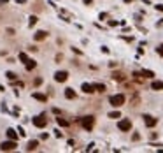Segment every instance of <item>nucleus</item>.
<instances>
[{"instance_id": "nucleus-24", "label": "nucleus", "mask_w": 163, "mask_h": 153, "mask_svg": "<svg viewBox=\"0 0 163 153\" xmlns=\"http://www.w3.org/2000/svg\"><path fill=\"white\" fill-rule=\"evenodd\" d=\"M156 53H158L160 56H163V44H160V46L156 48Z\"/></svg>"}, {"instance_id": "nucleus-19", "label": "nucleus", "mask_w": 163, "mask_h": 153, "mask_svg": "<svg viewBox=\"0 0 163 153\" xmlns=\"http://www.w3.org/2000/svg\"><path fill=\"white\" fill-rule=\"evenodd\" d=\"M140 76H144V78H154V72L153 71H147V69H144V71L140 72Z\"/></svg>"}, {"instance_id": "nucleus-25", "label": "nucleus", "mask_w": 163, "mask_h": 153, "mask_svg": "<svg viewBox=\"0 0 163 153\" xmlns=\"http://www.w3.org/2000/svg\"><path fill=\"white\" fill-rule=\"evenodd\" d=\"M18 132H20V135H26V132H25L23 127H18Z\"/></svg>"}, {"instance_id": "nucleus-16", "label": "nucleus", "mask_w": 163, "mask_h": 153, "mask_svg": "<svg viewBox=\"0 0 163 153\" xmlns=\"http://www.w3.org/2000/svg\"><path fill=\"white\" fill-rule=\"evenodd\" d=\"M93 88H95V92H100V93L105 92V84H102V83H97V84H93Z\"/></svg>"}, {"instance_id": "nucleus-30", "label": "nucleus", "mask_w": 163, "mask_h": 153, "mask_svg": "<svg viewBox=\"0 0 163 153\" xmlns=\"http://www.w3.org/2000/svg\"><path fill=\"white\" fill-rule=\"evenodd\" d=\"M18 4H26V0H18Z\"/></svg>"}, {"instance_id": "nucleus-6", "label": "nucleus", "mask_w": 163, "mask_h": 153, "mask_svg": "<svg viewBox=\"0 0 163 153\" xmlns=\"http://www.w3.org/2000/svg\"><path fill=\"white\" fill-rule=\"evenodd\" d=\"M69 79V72H65V71H58V72H54V81H58V83H65Z\"/></svg>"}, {"instance_id": "nucleus-33", "label": "nucleus", "mask_w": 163, "mask_h": 153, "mask_svg": "<svg viewBox=\"0 0 163 153\" xmlns=\"http://www.w3.org/2000/svg\"><path fill=\"white\" fill-rule=\"evenodd\" d=\"M125 2H126V4H130V2H133V0H125Z\"/></svg>"}, {"instance_id": "nucleus-22", "label": "nucleus", "mask_w": 163, "mask_h": 153, "mask_svg": "<svg viewBox=\"0 0 163 153\" xmlns=\"http://www.w3.org/2000/svg\"><path fill=\"white\" fill-rule=\"evenodd\" d=\"M5 78H7V79H11V81H14V79H16V74H14V72H5Z\"/></svg>"}, {"instance_id": "nucleus-2", "label": "nucleus", "mask_w": 163, "mask_h": 153, "mask_svg": "<svg viewBox=\"0 0 163 153\" xmlns=\"http://www.w3.org/2000/svg\"><path fill=\"white\" fill-rule=\"evenodd\" d=\"M81 127L84 130H93V127H95V118L93 116H82L81 118Z\"/></svg>"}, {"instance_id": "nucleus-11", "label": "nucleus", "mask_w": 163, "mask_h": 153, "mask_svg": "<svg viewBox=\"0 0 163 153\" xmlns=\"http://www.w3.org/2000/svg\"><path fill=\"white\" fill-rule=\"evenodd\" d=\"M46 37H48V32H44V30H39L35 35H33L35 41H42V39H46Z\"/></svg>"}, {"instance_id": "nucleus-4", "label": "nucleus", "mask_w": 163, "mask_h": 153, "mask_svg": "<svg viewBox=\"0 0 163 153\" xmlns=\"http://www.w3.org/2000/svg\"><path fill=\"white\" fill-rule=\"evenodd\" d=\"M32 122H33V125H35L37 129H42V127H46L48 120H46V114H39V116H35Z\"/></svg>"}, {"instance_id": "nucleus-29", "label": "nucleus", "mask_w": 163, "mask_h": 153, "mask_svg": "<svg viewBox=\"0 0 163 153\" xmlns=\"http://www.w3.org/2000/svg\"><path fill=\"white\" fill-rule=\"evenodd\" d=\"M82 2H84L86 5H91V4H93V0H82Z\"/></svg>"}, {"instance_id": "nucleus-20", "label": "nucleus", "mask_w": 163, "mask_h": 153, "mask_svg": "<svg viewBox=\"0 0 163 153\" xmlns=\"http://www.w3.org/2000/svg\"><path fill=\"white\" fill-rule=\"evenodd\" d=\"M109 118H112V120L121 118V113H119V111H112V113H109Z\"/></svg>"}, {"instance_id": "nucleus-21", "label": "nucleus", "mask_w": 163, "mask_h": 153, "mask_svg": "<svg viewBox=\"0 0 163 153\" xmlns=\"http://www.w3.org/2000/svg\"><path fill=\"white\" fill-rule=\"evenodd\" d=\"M28 25H30V27H33V25H35V23H37V21H39V18H37V16H30V18H28Z\"/></svg>"}, {"instance_id": "nucleus-17", "label": "nucleus", "mask_w": 163, "mask_h": 153, "mask_svg": "<svg viewBox=\"0 0 163 153\" xmlns=\"http://www.w3.org/2000/svg\"><path fill=\"white\" fill-rule=\"evenodd\" d=\"M56 122H58V125H61V127H69V125H70V122H69L67 118H56Z\"/></svg>"}, {"instance_id": "nucleus-12", "label": "nucleus", "mask_w": 163, "mask_h": 153, "mask_svg": "<svg viewBox=\"0 0 163 153\" xmlns=\"http://www.w3.org/2000/svg\"><path fill=\"white\" fill-rule=\"evenodd\" d=\"M112 79H114V81H125L126 76H125L123 72H114V74H112Z\"/></svg>"}, {"instance_id": "nucleus-26", "label": "nucleus", "mask_w": 163, "mask_h": 153, "mask_svg": "<svg viewBox=\"0 0 163 153\" xmlns=\"http://www.w3.org/2000/svg\"><path fill=\"white\" fill-rule=\"evenodd\" d=\"M116 25H119V23H118V21H114V20L109 21V27H116Z\"/></svg>"}, {"instance_id": "nucleus-32", "label": "nucleus", "mask_w": 163, "mask_h": 153, "mask_svg": "<svg viewBox=\"0 0 163 153\" xmlns=\"http://www.w3.org/2000/svg\"><path fill=\"white\" fill-rule=\"evenodd\" d=\"M0 92H4V86H2V84H0Z\"/></svg>"}, {"instance_id": "nucleus-7", "label": "nucleus", "mask_w": 163, "mask_h": 153, "mask_svg": "<svg viewBox=\"0 0 163 153\" xmlns=\"http://www.w3.org/2000/svg\"><path fill=\"white\" fill-rule=\"evenodd\" d=\"M142 118H144V123H146V127H149V129H153L154 125L158 123V120H156V118H153L151 114H144Z\"/></svg>"}, {"instance_id": "nucleus-13", "label": "nucleus", "mask_w": 163, "mask_h": 153, "mask_svg": "<svg viewBox=\"0 0 163 153\" xmlns=\"http://www.w3.org/2000/svg\"><path fill=\"white\" fill-rule=\"evenodd\" d=\"M151 88H153V90H156V92L163 90V81H153V83H151Z\"/></svg>"}, {"instance_id": "nucleus-5", "label": "nucleus", "mask_w": 163, "mask_h": 153, "mask_svg": "<svg viewBox=\"0 0 163 153\" xmlns=\"http://www.w3.org/2000/svg\"><path fill=\"white\" fill-rule=\"evenodd\" d=\"M118 129H119V130H123V132H128V130L132 129V122H130L128 118L119 120V122H118Z\"/></svg>"}, {"instance_id": "nucleus-18", "label": "nucleus", "mask_w": 163, "mask_h": 153, "mask_svg": "<svg viewBox=\"0 0 163 153\" xmlns=\"http://www.w3.org/2000/svg\"><path fill=\"white\" fill-rule=\"evenodd\" d=\"M65 97H67V99H75V92H74L72 88H67V90H65Z\"/></svg>"}, {"instance_id": "nucleus-28", "label": "nucleus", "mask_w": 163, "mask_h": 153, "mask_svg": "<svg viewBox=\"0 0 163 153\" xmlns=\"http://www.w3.org/2000/svg\"><path fill=\"white\" fill-rule=\"evenodd\" d=\"M154 7H156L158 11H161V12H163V5H161V4H158V5H154Z\"/></svg>"}, {"instance_id": "nucleus-31", "label": "nucleus", "mask_w": 163, "mask_h": 153, "mask_svg": "<svg viewBox=\"0 0 163 153\" xmlns=\"http://www.w3.org/2000/svg\"><path fill=\"white\" fill-rule=\"evenodd\" d=\"M7 2H9V0H0V4H7Z\"/></svg>"}, {"instance_id": "nucleus-14", "label": "nucleus", "mask_w": 163, "mask_h": 153, "mask_svg": "<svg viewBox=\"0 0 163 153\" xmlns=\"http://www.w3.org/2000/svg\"><path fill=\"white\" fill-rule=\"evenodd\" d=\"M37 146H39V141H30L28 146H26V151H35V150H37Z\"/></svg>"}, {"instance_id": "nucleus-27", "label": "nucleus", "mask_w": 163, "mask_h": 153, "mask_svg": "<svg viewBox=\"0 0 163 153\" xmlns=\"http://www.w3.org/2000/svg\"><path fill=\"white\" fill-rule=\"evenodd\" d=\"M140 139V134H133V141H139Z\"/></svg>"}, {"instance_id": "nucleus-10", "label": "nucleus", "mask_w": 163, "mask_h": 153, "mask_svg": "<svg viewBox=\"0 0 163 153\" xmlns=\"http://www.w3.org/2000/svg\"><path fill=\"white\" fill-rule=\"evenodd\" d=\"M7 137L12 139V141H18V137H20V134H16L14 129H7Z\"/></svg>"}, {"instance_id": "nucleus-8", "label": "nucleus", "mask_w": 163, "mask_h": 153, "mask_svg": "<svg viewBox=\"0 0 163 153\" xmlns=\"http://www.w3.org/2000/svg\"><path fill=\"white\" fill-rule=\"evenodd\" d=\"M81 90L84 93H93V92H95L93 84H90V83H82V84H81Z\"/></svg>"}, {"instance_id": "nucleus-3", "label": "nucleus", "mask_w": 163, "mask_h": 153, "mask_svg": "<svg viewBox=\"0 0 163 153\" xmlns=\"http://www.w3.org/2000/svg\"><path fill=\"white\" fill-rule=\"evenodd\" d=\"M16 148H18V143L12 141V139H9V141H5V143L0 144V150H2V151H14Z\"/></svg>"}, {"instance_id": "nucleus-1", "label": "nucleus", "mask_w": 163, "mask_h": 153, "mask_svg": "<svg viewBox=\"0 0 163 153\" xmlns=\"http://www.w3.org/2000/svg\"><path fill=\"white\" fill-rule=\"evenodd\" d=\"M125 102H126V97H125L123 93H116V95H111V97H109V104L114 106V107H121Z\"/></svg>"}, {"instance_id": "nucleus-23", "label": "nucleus", "mask_w": 163, "mask_h": 153, "mask_svg": "<svg viewBox=\"0 0 163 153\" xmlns=\"http://www.w3.org/2000/svg\"><path fill=\"white\" fill-rule=\"evenodd\" d=\"M20 60L25 63V62L28 60V55H26V53H20Z\"/></svg>"}, {"instance_id": "nucleus-15", "label": "nucleus", "mask_w": 163, "mask_h": 153, "mask_svg": "<svg viewBox=\"0 0 163 153\" xmlns=\"http://www.w3.org/2000/svg\"><path fill=\"white\" fill-rule=\"evenodd\" d=\"M33 99H35V100H41V102H46V100H48V97H46V95H42V93H39V92L33 93Z\"/></svg>"}, {"instance_id": "nucleus-9", "label": "nucleus", "mask_w": 163, "mask_h": 153, "mask_svg": "<svg viewBox=\"0 0 163 153\" xmlns=\"http://www.w3.org/2000/svg\"><path fill=\"white\" fill-rule=\"evenodd\" d=\"M25 67H26V71H33V69L37 67V62L32 60V58H28V60L25 62Z\"/></svg>"}]
</instances>
